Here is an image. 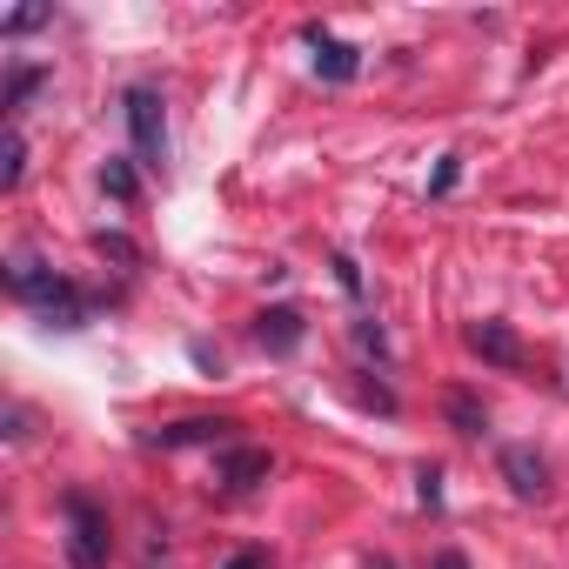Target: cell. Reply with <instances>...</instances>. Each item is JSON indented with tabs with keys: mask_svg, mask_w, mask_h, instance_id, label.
Returning <instances> with one entry per match:
<instances>
[{
	"mask_svg": "<svg viewBox=\"0 0 569 569\" xmlns=\"http://www.w3.org/2000/svg\"><path fill=\"white\" fill-rule=\"evenodd\" d=\"M8 289H14L21 302H34V309H48V302L61 296V274H54V268H48L41 254H28V248H21V254L8 261Z\"/></svg>",
	"mask_w": 569,
	"mask_h": 569,
	"instance_id": "obj_3",
	"label": "cell"
},
{
	"mask_svg": "<svg viewBox=\"0 0 569 569\" xmlns=\"http://www.w3.org/2000/svg\"><path fill=\"white\" fill-rule=\"evenodd\" d=\"M309 48H316V74L322 81H356L362 74V48H349V41H336V34H322V28H309Z\"/></svg>",
	"mask_w": 569,
	"mask_h": 569,
	"instance_id": "obj_6",
	"label": "cell"
},
{
	"mask_svg": "<svg viewBox=\"0 0 569 569\" xmlns=\"http://www.w3.org/2000/svg\"><path fill=\"white\" fill-rule=\"evenodd\" d=\"M41 81H48V68H28V61H21V68L8 74V94H0V108H8V114H21V108L34 101V88H41Z\"/></svg>",
	"mask_w": 569,
	"mask_h": 569,
	"instance_id": "obj_10",
	"label": "cell"
},
{
	"mask_svg": "<svg viewBox=\"0 0 569 569\" xmlns=\"http://www.w3.org/2000/svg\"><path fill=\"white\" fill-rule=\"evenodd\" d=\"M436 569H469V556H462V549H442V556H436Z\"/></svg>",
	"mask_w": 569,
	"mask_h": 569,
	"instance_id": "obj_20",
	"label": "cell"
},
{
	"mask_svg": "<svg viewBox=\"0 0 569 569\" xmlns=\"http://www.w3.org/2000/svg\"><path fill=\"white\" fill-rule=\"evenodd\" d=\"M21 174H28V141H21V128H8V154H0V188H21Z\"/></svg>",
	"mask_w": 569,
	"mask_h": 569,
	"instance_id": "obj_13",
	"label": "cell"
},
{
	"mask_svg": "<svg viewBox=\"0 0 569 569\" xmlns=\"http://www.w3.org/2000/svg\"><path fill=\"white\" fill-rule=\"evenodd\" d=\"M234 422H221V416H188V422H168V429H154V449H201V442H221Z\"/></svg>",
	"mask_w": 569,
	"mask_h": 569,
	"instance_id": "obj_9",
	"label": "cell"
},
{
	"mask_svg": "<svg viewBox=\"0 0 569 569\" xmlns=\"http://www.w3.org/2000/svg\"><path fill=\"white\" fill-rule=\"evenodd\" d=\"M128 134H134L141 168H161L168 161V114H161V94L154 88H128Z\"/></svg>",
	"mask_w": 569,
	"mask_h": 569,
	"instance_id": "obj_2",
	"label": "cell"
},
{
	"mask_svg": "<svg viewBox=\"0 0 569 569\" xmlns=\"http://www.w3.org/2000/svg\"><path fill=\"white\" fill-rule=\"evenodd\" d=\"M101 254H114V261H134V248H128L121 234H101Z\"/></svg>",
	"mask_w": 569,
	"mask_h": 569,
	"instance_id": "obj_19",
	"label": "cell"
},
{
	"mask_svg": "<svg viewBox=\"0 0 569 569\" xmlns=\"http://www.w3.org/2000/svg\"><path fill=\"white\" fill-rule=\"evenodd\" d=\"M416 496H422V509H442V476L436 469H416Z\"/></svg>",
	"mask_w": 569,
	"mask_h": 569,
	"instance_id": "obj_17",
	"label": "cell"
},
{
	"mask_svg": "<svg viewBox=\"0 0 569 569\" xmlns=\"http://www.w3.org/2000/svg\"><path fill=\"white\" fill-rule=\"evenodd\" d=\"M214 482L221 489H254V482H268V449H221V462H214Z\"/></svg>",
	"mask_w": 569,
	"mask_h": 569,
	"instance_id": "obj_8",
	"label": "cell"
},
{
	"mask_svg": "<svg viewBox=\"0 0 569 569\" xmlns=\"http://www.w3.org/2000/svg\"><path fill=\"white\" fill-rule=\"evenodd\" d=\"M469 349H476L482 362H496V369H522V362H529L509 322H476V329H469Z\"/></svg>",
	"mask_w": 569,
	"mask_h": 569,
	"instance_id": "obj_7",
	"label": "cell"
},
{
	"mask_svg": "<svg viewBox=\"0 0 569 569\" xmlns=\"http://www.w3.org/2000/svg\"><path fill=\"white\" fill-rule=\"evenodd\" d=\"M101 188H108L121 208H134V201H141V181H134V168H128V161H108V168H101Z\"/></svg>",
	"mask_w": 569,
	"mask_h": 569,
	"instance_id": "obj_11",
	"label": "cell"
},
{
	"mask_svg": "<svg viewBox=\"0 0 569 569\" xmlns=\"http://www.w3.org/2000/svg\"><path fill=\"white\" fill-rule=\"evenodd\" d=\"M228 569H261V556H254V549H248V556H234V562H228Z\"/></svg>",
	"mask_w": 569,
	"mask_h": 569,
	"instance_id": "obj_21",
	"label": "cell"
},
{
	"mask_svg": "<svg viewBox=\"0 0 569 569\" xmlns=\"http://www.w3.org/2000/svg\"><path fill=\"white\" fill-rule=\"evenodd\" d=\"M336 274H342V289H349V296H356V289H362V268H356V261H349V254H336Z\"/></svg>",
	"mask_w": 569,
	"mask_h": 569,
	"instance_id": "obj_18",
	"label": "cell"
},
{
	"mask_svg": "<svg viewBox=\"0 0 569 569\" xmlns=\"http://www.w3.org/2000/svg\"><path fill=\"white\" fill-rule=\"evenodd\" d=\"M254 342H261L268 356H296V349L309 342V322H302L296 309H261V316H254Z\"/></svg>",
	"mask_w": 569,
	"mask_h": 569,
	"instance_id": "obj_4",
	"label": "cell"
},
{
	"mask_svg": "<svg viewBox=\"0 0 569 569\" xmlns=\"http://www.w3.org/2000/svg\"><path fill=\"white\" fill-rule=\"evenodd\" d=\"M449 422H456V436H482V429H489L482 402H476V396H462V389L449 396Z\"/></svg>",
	"mask_w": 569,
	"mask_h": 569,
	"instance_id": "obj_12",
	"label": "cell"
},
{
	"mask_svg": "<svg viewBox=\"0 0 569 569\" xmlns=\"http://www.w3.org/2000/svg\"><path fill=\"white\" fill-rule=\"evenodd\" d=\"M61 509H68V562L74 569H108V516H101V502L74 489Z\"/></svg>",
	"mask_w": 569,
	"mask_h": 569,
	"instance_id": "obj_1",
	"label": "cell"
},
{
	"mask_svg": "<svg viewBox=\"0 0 569 569\" xmlns=\"http://www.w3.org/2000/svg\"><path fill=\"white\" fill-rule=\"evenodd\" d=\"M356 349H362V356H376V362H389V336H382L376 322H356Z\"/></svg>",
	"mask_w": 569,
	"mask_h": 569,
	"instance_id": "obj_14",
	"label": "cell"
},
{
	"mask_svg": "<svg viewBox=\"0 0 569 569\" xmlns=\"http://www.w3.org/2000/svg\"><path fill=\"white\" fill-rule=\"evenodd\" d=\"M376 569H396V562H376Z\"/></svg>",
	"mask_w": 569,
	"mask_h": 569,
	"instance_id": "obj_22",
	"label": "cell"
},
{
	"mask_svg": "<svg viewBox=\"0 0 569 569\" xmlns=\"http://www.w3.org/2000/svg\"><path fill=\"white\" fill-rule=\"evenodd\" d=\"M456 181H462V154H442V168L429 174V194H449Z\"/></svg>",
	"mask_w": 569,
	"mask_h": 569,
	"instance_id": "obj_15",
	"label": "cell"
},
{
	"mask_svg": "<svg viewBox=\"0 0 569 569\" xmlns=\"http://www.w3.org/2000/svg\"><path fill=\"white\" fill-rule=\"evenodd\" d=\"M48 21V8H14L8 21H0V34H28V28H41Z\"/></svg>",
	"mask_w": 569,
	"mask_h": 569,
	"instance_id": "obj_16",
	"label": "cell"
},
{
	"mask_svg": "<svg viewBox=\"0 0 569 569\" xmlns=\"http://www.w3.org/2000/svg\"><path fill=\"white\" fill-rule=\"evenodd\" d=\"M502 476H509V489H516L522 502L549 496V462H542L529 442H509V449H502Z\"/></svg>",
	"mask_w": 569,
	"mask_h": 569,
	"instance_id": "obj_5",
	"label": "cell"
}]
</instances>
